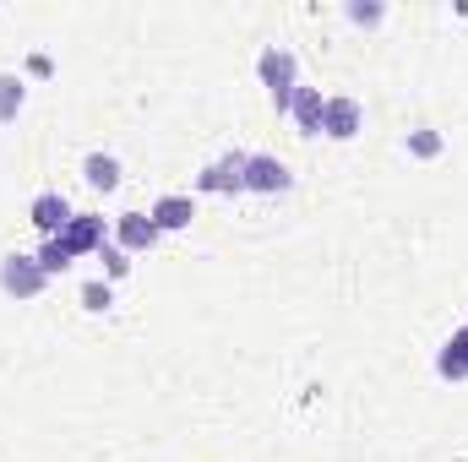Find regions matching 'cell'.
Wrapping results in <instances>:
<instances>
[{
  "label": "cell",
  "instance_id": "cell-13",
  "mask_svg": "<svg viewBox=\"0 0 468 462\" xmlns=\"http://www.w3.org/2000/svg\"><path fill=\"white\" fill-rule=\"evenodd\" d=\"M22 104H27V77L22 71H0V125H11L22 115Z\"/></svg>",
  "mask_w": 468,
  "mask_h": 462
},
{
  "label": "cell",
  "instance_id": "cell-1",
  "mask_svg": "<svg viewBox=\"0 0 468 462\" xmlns=\"http://www.w3.org/2000/svg\"><path fill=\"white\" fill-rule=\"evenodd\" d=\"M256 77H261V88H267L272 115H289L294 88H300V60H294V49H283V44H261V55H256Z\"/></svg>",
  "mask_w": 468,
  "mask_h": 462
},
{
  "label": "cell",
  "instance_id": "cell-2",
  "mask_svg": "<svg viewBox=\"0 0 468 462\" xmlns=\"http://www.w3.org/2000/svg\"><path fill=\"white\" fill-rule=\"evenodd\" d=\"M44 289H49V272L38 267V256H27V250H5V256H0V294H5V299L27 305V299H38Z\"/></svg>",
  "mask_w": 468,
  "mask_h": 462
},
{
  "label": "cell",
  "instance_id": "cell-14",
  "mask_svg": "<svg viewBox=\"0 0 468 462\" xmlns=\"http://www.w3.org/2000/svg\"><path fill=\"white\" fill-rule=\"evenodd\" d=\"M403 152H409V158H420V163H431V158H441V152H447V136H441V131H431V125H414V131L403 136Z\"/></svg>",
  "mask_w": 468,
  "mask_h": 462
},
{
  "label": "cell",
  "instance_id": "cell-19",
  "mask_svg": "<svg viewBox=\"0 0 468 462\" xmlns=\"http://www.w3.org/2000/svg\"><path fill=\"white\" fill-rule=\"evenodd\" d=\"M27 71H33V77H49V71H55V60H49V55H27Z\"/></svg>",
  "mask_w": 468,
  "mask_h": 462
},
{
  "label": "cell",
  "instance_id": "cell-6",
  "mask_svg": "<svg viewBox=\"0 0 468 462\" xmlns=\"http://www.w3.org/2000/svg\"><path fill=\"white\" fill-rule=\"evenodd\" d=\"M359 131H365V110H359V99L333 93L327 110H322V136H327V142H354Z\"/></svg>",
  "mask_w": 468,
  "mask_h": 462
},
{
  "label": "cell",
  "instance_id": "cell-4",
  "mask_svg": "<svg viewBox=\"0 0 468 462\" xmlns=\"http://www.w3.org/2000/svg\"><path fill=\"white\" fill-rule=\"evenodd\" d=\"M245 191H250V196H283V191H294V174H289L283 158L250 152V163H245Z\"/></svg>",
  "mask_w": 468,
  "mask_h": 462
},
{
  "label": "cell",
  "instance_id": "cell-5",
  "mask_svg": "<svg viewBox=\"0 0 468 462\" xmlns=\"http://www.w3.org/2000/svg\"><path fill=\"white\" fill-rule=\"evenodd\" d=\"M110 239H115L125 256H147L164 234H158V224H153L147 213H120L115 224H110Z\"/></svg>",
  "mask_w": 468,
  "mask_h": 462
},
{
  "label": "cell",
  "instance_id": "cell-10",
  "mask_svg": "<svg viewBox=\"0 0 468 462\" xmlns=\"http://www.w3.org/2000/svg\"><path fill=\"white\" fill-rule=\"evenodd\" d=\"M322 110H327V93L300 82V88H294V104H289L294 131H300V136H322Z\"/></svg>",
  "mask_w": 468,
  "mask_h": 462
},
{
  "label": "cell",
  "instance_id": "cell-9",
  "mask_svg": "<svg viewBox=\"0 0 468 462\" xmlns=\"http://www.w3.org/2000/svg\"><path fill=\"white\" fill-rule=\"evenodd\" d=\"M147 218L158 224V234H186L191 229V218H197V202L180 196V191H169V196H158V202L147 207Z\"/></svg>",
  "mask_w": 468,
  "mask_h": 462
},
{
  "label": "cell",
  "instance_id": "cell-11",
  "mask_svg": "<svg viewBox=\"0 0 468 462\" xmlns=\"http://www.w3.org/2000/svg\"><path fill=\"white\" fill-rule=\"evenodd\" d=\"M436 375L441 381H468V327H458L447 343L436 348Z\"/></svg>",
  "mask_w": 468,
  "mask_h": 462
},
{
  "label": "cell",
  "instance_id": "cell-3",
  "mask_svg": "<svg viewBox=\"0 0 468 462\" xmlns=\"http://www.w3.org/2000/svg\"><path fill=\"white\" fill-rule=\"evenodd\" d=\"M245 163H250V152L229 147L224 158L202 163V174H197V191H202V196H239V191H245Z\"/></svg>",
  "mask_w": 468,
  "mask_h": 462
},
{
  "label": "cell",
  "instance_id": "cell-18",
  "mask_svg": "<svg viewBox=\"0 0 468 462\" xmlns=\"http://www.w3.org/2000/svg\"><path fill=\"white\" fill-rule=\"evenodd\" d=\"M99 261H104V283H120V278H131V261H136V256H125L115 239H110V245L99 250Z\"/></svg>",
  "mask_w": 468,
  "mask_h": 462
},
{
  "label": "cell",
  "instance_id": "cell-17",
  "mask_svg": "<svg viewBox=\"0 0 468 462\" xmlns=\"http://www.w3.org/2000/svg\"><path fill=\"white\" fill-rule=\"evenodd\" d=\"M344 16H349L354 27H381L387 22V5L381 0H344Z\"/></svg>",
  "mask_w": 468,
  "mask_h": 462
},
{
  "label": "cell",
  "instance_id": "cell-15",
  "mask_svg": "<svg viewBox=\"0 0 468 462\" xmlns=\"http://www.w3.org/2000/svg\"><path fill=\"white\" fill-rule=\"evenodd\" d=\"M33 256H38V267H44L49 278H60V272H71V261H77V256H71V245H66L60 234H55V239H44V245H38Z\"/></svg>",
  "mask_w": 468,
  "mask_h": 462
},
{
  "label": "cell",
  "instance_id": "cell-16",
  "mask_svg": "<svg viewBox=\"0 0 468 462\" xmlns=\"http://www.w3.org/2000/svg\"><path fill=\"white\" fill-rule=\"evenodd\" d=\"M77 299H82V310H93V316H104V310L115 305V283H104V278H88Z\"/></svg>",
  "mask_w": 468,
  "mask_h": 462
},
{
  "label": "cell",
  "instance_id": "cell-12",
  "mask_svg": "<svg viewBox=\"0 0 468 462\" xmlns=\"http://www.w3.org/2000/svg\"><path fill=\"white\" fill-rule=\"evenodd\" d=\"M82 180H88L93 191H104V196H110V191H120L125 169H120L115 152H88V158H82Z\"/></svg>",
  "mask_w": 468,
  "mask_h": 462
},
{
  "label": "cell",
  "instance_id": "cell-8",
  "mask_svg": "<svg viewBox=\"0 0 468 462\" xmlns=\"http://www.w3.org/2000/svg\"><path fill=\"white\" fill-rule=\"evenodd\" d=\"M60 239L71 245V256H99L110 245V224H104V213H71Z\"/></svg>",
  "mask_w": 468,
  "mask_h": 462
},
{
  "label": "cell",
  "instance_id": "cell-7",
  "mask_svg": "<svg viewBox=\"0 0 468 462\" xmlns=\"http://www.w3.org/2000/svg\"><path fill=\"white\" fill-rule=\"evenodd\" d=\"M71 213H77V207H71V202H66L60 191H38V196L27 202V224H33V229L44 234V239L66 234V224H71Z\"/></svg>",
  "mask_w": 468,
  "mask_h": 462
}]
</instances>
